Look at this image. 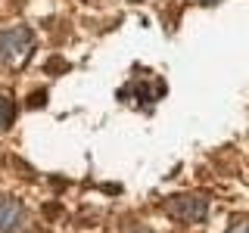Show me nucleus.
<instances>
[{
    "mask_svg": "<svg viewBox=\"0 0 249 233\" xmlns=\"http://www.w3.org/2000/svg\"><path fill=\"white\" fill-rule=\"evenodd\" d=\"M31 50H35V31L31 28L16 25V28L0 34V56H3V62H10V66L25 62L31 56Z\"/></svg>",
    "mask_w": 249,
    "mask_h": 233,
    "instance_id": "f257e3e1",
    "label": "nucleus"
},
{
    "mask_svg": "<svg viewBox=\"0 0 249 233\" xmlns=\"http://www.w3.org/2000/svg\"><path fill=\"white\" fill-rule=\"evenodd\" d=\"M31 106H44V93H35V97H31Z\"/></svg>",
    "mask_w": 249,
    "mask_h": 233,
    "instance_id": "0eeeda50",
    "label": "nucleus"
},
{
    "mask_svg": "<svg viewBox=\"0 0 249 233\" xmlns=\"http://www.w3.org/2000/svg\"><path fill=\"white\" fill-rule=\"evenodd\" d=\"M165 208L175 221L199 224V221H206V215H209V199L206 196H175Z\"/></svg>",
    "mask_w": 249,
    "mask_h": 233,
    "instance_id": "f03ea898",
    "label": "nucleus"
},
{
    "mask_svg": "<svg viewBox=\"0 0 249 233\" xmlns=\"http://www.w3.org/2000/svg\"><path fill=\"white\" fill-rule=\"evenodd\" d=\"M16 100H13V93L10 90H0V134L3 131H10L13 128V121H16Z\"/></svg>",
    "mask_w": 249,
    "mask_h": 233,
    "instance_id": "39448f33",
    "label": "nucleus"
},
{
    "mask_svg": "<svg viewBox=\"0 0 249 233\" xmlns=\"http://www.w3.org/2000/svg\"><path fill=\"white\" fill-rule=\"evenodd\" d=\"M199 3H206V6H212V3H218V0H199Z\"/></svg>",
    "mask_w": 249,
    "mask_h": 233,
    "instance_id": "6e6552de",
    "label": "nucleus"
},
{
    "mask_svg": "<svg viewBox=\"0 0 249 233\" xmlns=\"http://www.w3.org/2000/svg\"><path fill=\"white\" fill-rule=\"evenodd\" d=\"M228 233H249V221H237V224H231V230Z\"/></svg>",
    "mask_w": 249,
    "mask_h": 233,
    "instance_id": "423d86ee",
    "label": "nucleus"
},
{
    "mask_svg": "<svg viewBox=\"0 0 249 233\" xmlns=\"http://www.w3.org/2000/svg\"><path fill=\"white\" fill-rule=\"evenodd\" d=\"M134 93H137V103H143V106H150V103H156V100H159L162 97V93H165V87H162V84H159V87H153L150 90V84H146L143 81V78H137V81H131L128 84V87H124L122 90V97H134Z\"/></svg>",
    "mask_w": 249,
    "mask_h": 233,
    "instance_id": "20e7f679",
    "label": "nucleus"
},
{
    "mask_svg": "<svg viewBox=\"0 0 249 233\" xmlns=\"http://www.w3.org/2000/svg\"><path fill=\"white\" fill-rule=\"evenodd\" d=\"M25 224V205L16 196L0 199V233H19Z\"/></svg>",
    "mask_w": 249,
    "mask_h": 233,
    "instance_id": "7ed1b4c3",
    "label": "nucleus"
}]
</instances>
